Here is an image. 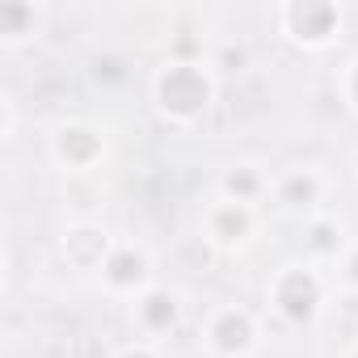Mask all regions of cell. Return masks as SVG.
Segmentation results:
<instances>
[{"label": "cell", "mask_w": 358, "mask_h": 358, "mask_svg": "<svg viewBox=\"0 0 358 358\" xmlns=\"http://www.w3.org/2000/svg\"><path fill=\"white\" fill-rule=\"evenodd\" d=\"M147 321H152V325L173 321V303H169L165 295H152V299H147Z\"/></svg>", "instance_id": "1"}, {"label": "cell", "mask_w": 358, "mask_h": 358, "mask_svg": "<svg viewBox=\"0 0 358 358\" xmlns=\"http://www.w3.org/2000/svg\"><path fill=\"white\" fill-rule=\"evenodd\" d=\"M114 278H118V283L139 278V258H118V262H114Z\"/></svg>", "instance_id": "2"}, {"label": "cell", "mask_w": 358, "mask_h": 358, "mask_svg": "<svg viewBox=\"0 0 358 358\" xmlns=\"http://www.w3.org/2000/svg\"><path fill=\"white\" fill-rule=\"evenodd\" d=\"M354 270H358V262H354Z\"/></svg>", "instance_id": "3"}]
</instances>
